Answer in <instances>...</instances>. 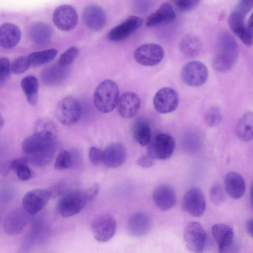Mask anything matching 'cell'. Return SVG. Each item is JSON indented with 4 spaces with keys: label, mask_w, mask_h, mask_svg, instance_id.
<instances>
[{
    "label": "cell",
    "mask_w": 253,
    "mask_h": 253,
    "mask_svg": "<svg viewBox=\"0 0 253 253\" xmlns=\"http://www.w3.org/2000/svg\"><path fill=\"white\" fill-rule=\"evenodd\" d=\"M185 244L188 250L194 253H201L206 243V234L202 226L198 222H191L185 227L183 232Z\"/></svg>",
    "instance_id": "9c48e42d"
},
{
    "label": "cell",
    "mask_w": 253,
    "mask_h": 253,
    "mask_svg": "<svg viewBox=\"0 0 253 253\" xmlns=\"http://www.w3.org/2000/svg\"><path fill=\"white\" fill-rule=\"evenodd\" d=\"M15 171L18 178L22 181L29 180L32 175V172L28 164H23L17 167Z\"/></svg>",
    "instance_id": "60d3db41"
},
{
    "label": "cell",
    "mask_w": 253,
    "mask_h": 253,
    "mask_svg": "<svg viewBox=\"0 0 253 253\" xmlns=\"http://www.w3.org/2000/svg\"><path fill=\"white\" fill-rule=\"evenodd\" d=\"M81 111V105L79 101L73 97H67L61 99L57 104L55 115L61 124L70 126L78 122Z\"/></svg>",
    "instance_id": "ba28073f"
},
{
    "label": "cell",
    "mask_w": 253,
    "mask_h": 253,
    "mask_svg": "<svg viewBox=\"0 0 253 253\" xmlns=\"http://www.w3.org/2000/svg\"><path fill=\"white\" fill-rule=\"evenodd\" d=\"M56 129L34 130L33 135L22 142L23 152L29 156V163L36 167H44L53 159L56 150Z\"/></svg>",
    "instance_id": "6da1fadb"
},
{
    "label": "cell",
    "mask_w": 253,
    "mask_h": 253,
    "mask_svg": "<svg viewBox=\"0 0 253 253\" xmlns=\"http://www.w3.org/2000/svg\"><path fill=\"white\" fill-rule=\"evenodd\" d=\"M4 123V120L1 114L0 113V132L2 128Z\"/></svg>",
    "instance_id": "681fc988"
},
{
    "label": "cell",
    "mask_w": 253,
    "mask_h": 253,
    "mask_svg": "<svg viewBox=\"0 0 253 253\" xmlns=\"http://www.w3.org/2000/svg\"><path fill=\"white\" fill-rule=\"evenodd\" d=\"M30 214L24 209H16L11 211L6 216L3 228L6 233L10 235L20 234L30 219Z\"/></svg>",
    "instance_id": "2e32d148"
},
{
    "label": "cell",
    "mask_w": 253,
    "mask_h": 253,
    "mask_svg": "<svg viewBox=\"0 0 253 253\" xmlns=\"http://www.w3.org/2000/svg\"><path fill=\"white\" fill-rule=\"evenodd\" d=\"M224 186L227 194L233 199H240L244 194L245 181L238 172L230 171L227 173L224 179Z\"/></svg>",
    "instance_id": "cb8c5ba5"
},
{
    "label": "cell",
    "mask_w": 253,
    "mask_h": 253,
    "mask_svg": "<svg viewBox=\"0 0 253 253\" xmlns=\"http://www.w3.org/2000/svg\"><path fill=\"white\" fill-rule=\"evenodd\" d=\"M11 65L6 57L0 58V87L3 86L10 76Z\"/></svg>",
    "instance_id": "f35d334b"
},
{
    "label": "cell",
    "mask_w": 253,
    "mask_h": 253,
    "mask_svg": "<svg viewBox=\"0 0 253 253\" xmlns=\"http://www.w3.org/2000/svg\"><path fill=\"white\" fill-rule=\"evenodd\" d=\"M49 190L36 189L28 192L23 197V209L30 215H36L47 204L51 197Z\"/></svg>",
    "instance_id": "8fae6325"
},
{
    "label": "cell",
    "mask_w": 253,
    "mask_h": 253,
    "mask_svg": "<svg viewBox=\"0 0 253 253\" xmlns=\"http://www.w3.org/2000/svg\"><path fill=\"white\" fill-rule=\"evenodd\" d=\"M64 66L54 65L45 70L42 73V79L44 82L47 84H54L62 80L63 75Z\"/></svg>",
    "instance_id": "d6a6232c"
},
{
    "label": "cell",
    "mask_w": 253,
    "mask_h": 253,
    "mask_svg": "<svg viewBox=\"0 0 253 253\" xmlns=\"http://www.w3.org/2000/svg\"><path fill=\"white\" fill-rule=\"evenodd\" d=\"M175 141L169 134L158 133L151 140L147 148L148 154L153 159L166 160L172 155Z\"/></svg>",
    "instance_id": "8992f818"
},
{
    "label": "cell",
    "mask_w": 253,
    "mask_h": 253,
    "mask_svg": "<svg viewBox=\"0 0 253 253\" xmlns=\"http://www.w3.org/2000/svg\"><path fill=\"white\" fill-rule=\"evenodd\" d=\"M21 86L27 100L32 106L37 105L38 100L39 83L33 76H28L22 79Z\"/></svg>",
    "instance_id": "f1b7e54d"
},
{
    "label": "cell",
    "mask_w": 253,
    "mask_h": 253,
    "mask_svg": "<svg viewBox=\"0 0 253 253\" xmlns=\"http://www.w3.org/2000/svg\"><path fill=\"white\" fill-rule=\"evenodd\" d=\"M238 55L237 43L229 33L223 32L217 37L216 52L212 66L217 71L225 72L235 64Z\"/></svg>",
    "instance_id": "7a4b0ae2"
},
{
    "label": "cell",
    "mask_w": 253,
    "mask_h": 253,
    "mask_svg": "<svg viewBox=\"0 0 253 253\" xmlns=\"http://www.w3.org/2000/svg\"><path fill=\"white\" fill-rule=\"evenodd\" d=\"M143 24V20L136 16H131L124 22L112 29L108 34V39L112 42H119L125 40Z\"/></svg>",
    "instance_id": "e0dca14e"
},
{
    "label": "cell",
    "mask_w": 253,
    "mask_h": 253,
    "mask_svg": "<svg viewBox=\"0 0 253 253\" xmlns=\"http://www.w3.org/2000/svg\"><path fill=\"white\" fill-rule=\"evenodd\" d=\"M200 0H172L175 6L180 11H190L197 6Z\"/></svg>",
    "instance_id": "ab89813d"
},
{
    "label": "cell",
    "mask_w": 253,
    "mask_h": 253,
    "mask_svg": "<svg viewBox=\"0 0 253 253\" xmlns=\"http://www.w3.org/2000/svg\"><path fill=\"white\" fill-rule=\"evenodd\" d=\"M30 66L28 56L23 55L16 58L11 65V71L20 74L27 71Z\"/></svg>",
    "instance_id": "8d00e7d4"
},
{
    "label": "cell",
    "mask_w": 253,
    "mask_h": 253,
    "mask_svg": "<svg viewBox=\"0 0 253 253\" xmlns=\"http://www.w3.org/2000/svg\"><path fill=\"white\" fill-rule=\"evenodd\" d=\"M103 163L106 167L116 168L122 166L126 158L124 146L120 143H112L103 151Z\"/></svg>",
    "instance_id": "44dd1931"
},
{
    "label": "cell",
    "mask_w": 253,
    "mask_h": 253,
    "mask_svg": "<svg viewBox=\"0 0 253 253\" xmlns=\"http://www.w3.org/2000/svg\"><path fill=\"white\" fill-rule=\"evenodd\" d=\"M183 209L195 217H200L204 213L206 201L201 190L196 187L190 188L184 195L182 199Z\"/></svg>",
    "instance_id": "4fadbf2b"
},
{
    "label": "cell",
    "mask_w": 253,
    "mask_h": 253,
    "mask_svg": "<svg viewBox=\"0 0 253 253\" xmlns=\"http://www.w3.org/2000/svg\"><path fill=\"white\" fill-rule=\"evenodd\" d=\"M208 78V70L206 65L198 61L186 63L180 72L182 82L187 85L198 87L202 85Z\"/></svg>",
    "instance_id": "5b68a950"
},
{
    "label": "cell",
    "mask_w": 253,
    "mask_h": 253,
    "mask_svg": "<svg viewBox=\"0 0 253 253\" xmlns=\"http://www.w3.org/2000/svg\"><path fill=\"white\" fill-rule=\"evenodd\" d=\"M52 31L46 23L37 22L31 25L29 30L31 40L35 44L42 45L46 43L51 39Z\"/></svg>",
    "instance_id": "83f0119b"
},
{
    "label": "cell",
    "mask_w": 253,
    "mask_h": 253,
    "mask_svg": "<svg viewBox=\"0 0 253 253\" xmlns=\"http://www.w3.org/2000/svg\"><path fill=\"white\" fill-rule=\"evenodd\" d=\"M21 38V31L17 26L4 23L0 26V45L6 49L15 46Z\"/></svg>",
    "instance_id": "484cf974"
},
{
    "label": "cell",
    "mask_w": 253,
    "mask_h": 253,
    "mask_svg": "<svg viewBox=\"0 0 253 253\" xmlns=\"http://www.w3.org/2000/svg\"><path fill=\"white\" fill-rule=\"evenodd\" d=\"M99 190V185L95 183L84 191L88 201L93 200L98 194Z\"/></svg>",
    "instance_id": "ee69618b"
},
{
    "label": "cell",
    "mask_w": 253,
    "mask_h": 253,
    "mask_svg": "<svg viewBox=\"0 0 253 253\" xmlns=\"http://www.w3.org/2000/svg\"><path fill=\"white\" fill-rule=\"evenodd\" d=\"M179 48L181 52L189 57L197 56L202 49L200 39L194 35H187L180 42Z\"/></svg>",
    "instance_id": "f546056e"
},
{
    "label": "cell",
    "mask_w": 253,
    "mask_h": 253,
    "mask_svg": "<svg viewBox=\"0 0 253 253\" xmlns=\"http://www.w3.org/2000/svg\"><path fill=\"white\" fill-rule=\"evenodd\" d=\"M79 54V48L75 46H71L60 56L58 63L62 66H68L74 61Z\"/></svg>",
    "instance_id": "d590c367"
},
{
    "label": "cell",
    "mask_w": 253,
    "mask_h": 253,
    "mask_svg": "<svg viewBox=\"0 0 253 253\" xmlns=\"http://www.w3.org/2000/svg\"><path fill=\"white\" fill-rule=\"evenodd\" d=\"M52 20L54 25L60 30L70 31L78 22V14L72 6L63 4L58 6L54 11Z\"/></svg>",
    "instance_id": "5bb4252c"
},
{
    "label": "cell",
    "mask_w": 253,
    "mask_h": 253,
    "mask_svg": "<svg viewBox=\"0 0 253 253\" xmlns=\"http://www.w3.org/2000/svg\"><path fill=\"white\" fill-rule=\"evenodd\" d=\"M87 202L84 191H71L60 198L57 204V210L63 217L72 216L79 213Z\"/></svg>",
    "instance_id": "277c9868"
},
{
    "label": "cell",
    "mask_w": 253,
    "mask_h": 253,
    "mask_svg": "<svg viewBox=\"0 0 253 253\" xmlns=\"http://www.w3.org/2000/svg\"><path fill=\"white\" fill-rule=\"evenodd\" d=\"M222 113L220 109L214 106L210 108L206 113L205 120L206 123L209 127H213L217 126L222 120Z\"/></svg>",
    "instance_id": "836d02e7"
},
{
    "label": "cell",
    "mask_w": 253,
    "mask_h": 253,
    "mask_svg": "<svg viewBox=\"0 0 253 253\" xmlns=\"http://www.w3.org/2000/svg\"><path fill=\"white\" fill-rule=\"evenodd\" d=\"M132 135L140 145H148L151 140V130L149 124L144 120L136 122L132 128Z\"/></svg>",
    "instance_id": "4dcf8cb0"
},
{
    "label": "cell",
    "mask_w": 253,
    "mask_h": 253,
    "mask_svg": "<svg viewBox=\"0 0 253 253\" xmlns=\"http://www.w3.org/2000/svg\"><path fill=\"white\" fill-rule=\"evenodd\" d=\"M57 50L51 48L41 51L31 53L28 57L30 65L33 67L39 66L46 64L52 60L56 56Z\"/></svg>",
    "instance_id": "1f68e13d"
},
{
    "label": "cell",
    "mask_w": 253,
    "mask_h": 253,
    "mask_svg": "<svg viewBox=\"0 0 253 253\" xmlns=\"http://www.w3.org/2000/svg\"><path fill=\"white\" fill-rule=\"evenodd\" d=\"M54 166L55 169L59 170L73 167L72 153L67 150L60 152L56 158Z\"/></svg>",
    "instance_id": "e575fe53"
},
{
    "label": "cell",
    "mask_w": 253,
    "mask_h": 253,
    "mask_svg": "<svg viewBox=\"0 0 253 253\" xmlns=\"http://www.w3.org/2000/svg\"><path fill=\"white\" fill-rule=\"evenodd\" d=\"M246 229L248 233L252 237H253V220L249 219L246 224Z\"/></svg>",
    "instance_id": "c3c4849f"
},
{
    "label": "cell",
    "mask_w": 253,
    "mask_h": 253,
    "mask_svg": "<svg viewBox=\"0 0 253 253\" xmlns=\"http://www.w3.org/2000/svg\"><path fill=\"white\" fill-rule=\"evenodd\" d=\"M211 233L219 252L228 253L235 249L234 231L231 226L224 223L216 224L212 227Z\"/></svg>",
    "instance_id": "9a60e30c"
},
{
    "label": "cell",
    "mask_w": 253,
    "mask_h": 253,
    "mask_svg": "<svg viewBox=\"0 0 253 253\" xmlns=\"http://www.w3.org/2000/svg\"><path fill=\"white\" fill-rule=\"evenodd\" d=\"M119 98V89L112 80H106L96 87L93 94V102L101 113H108L116 108Z\"/></svg>",
    "instance_id": "3957f363"
},
{
    "label": "cell",
    "mask_w": 253,
    "mask_h": 253,
    "mask_svg": "<svg viewBox=\"0 0 253 253\" xmlns=\"http://www.w3.org/2000/svg\"><path fill=\"white\" fill-rule=\"evenodd\" d=\"M11 170L10 162H5L0 166V173L2 175H7Z\"/></svg>",
    "instance_id": "7dc6e473"
},
{
    "label": "cell",
    "mask_w": 253,
    "mask_h": 253,
    "mask_svg": "<svg viewBox=\"0 0 253 253\" xmlns=\"http://www.w3.org/2000/svg\"><path fill=\"white\" fill-rule=\"evenodd\" d=\"M88 155L89 160L93 165H97L103 161V151L97 147H91Z\"/></svg>",
    "instance_id": "7bdbcfd3"
},
{
    "label": "cell",
    "mask_w": 253,
    "mask_h": 253,
    "mask_svg": "<svg viewBox=\"0 0 253 253\" xmlns=\"http://www.w3.org/2000/svg\"><path fill=\"white\" fill-rule=\"evenodd\" d=\"M253 116L249 111L243 115L238 120L235 131L237 137L244 142H249L253 138Z\"/></svg>",
    "instance_id": "4316f807"
},
{
    "label": "cell",
    "mask_w": 253,
    "mask_h": 253,
    "mask_svg": "<svg viewBox=\"0 0 253 253\" xmlns=\"http://www.w3.org/2000/svg\"><path fill=\"white\" fill-rule=\"evenodd\" d=\"M65 184L64 181H60L55 183L49 190L51 196L56 197L62 194L64 190Z\"/></svg>",
    "instance_id": "bcb514c9"
},
{
    "label": "cell",
    "mask_w": 253,
    "mask_h": 253,
    "mask_svg": "<svg viewBox=\"0 0 253 253\" xmlns=\"http://www.w3.org/2000/svg\"><path fill=\"white\" fill-rule=\"evenodd\" d=\"M116 227L115 218L108 213L96 215L91 224L94 238L100 242H106L111 240L115 234Z\"/></svg>",
    "instance_id": "52a82bcc"
},
{
    "label": "cell",
    "mask_w": 253,
    "mask_h": 253,
    "mask_svg": "<svg viewBox=\"0 0 253 253\" xmlns=\"http://www.w3.org/2000/svg\"><path fill=\"white\" fill-rule=\"evenodd\" d=\"M163 48L156 43H146L139 46L134 53V58L139 64L145 66H154L163 59Z\"/></svg>",
    "instance_id": "30bf717a"
},
{
    "label": "cell",
    "mask_w": 253,
    "mask_h": 253,
    "mask_svg": "<svg viewBox=\"0 0 253 253\" xmlns=\"http://www.w3.org/2000/svg\"><path fill=\"white\" fill-rule=\"evenodd\" d=\"M253 4V0H241L237 4L234 11L246 16L252 9Z\"/></svg>",
    "instance_id": "b9f144b4"
},
{
    "label": "cell",
    "mask_w": 253,
    "mask_h": 253,
    "mask_svg": "<svg viewBox=\"0 0 253 253\" xmlns=\"http://www.w3.org/2000/svg\"><path fill=\"white\" fill-rule=\"evenodd\" d=\"M151 225V220L147 214L143 212H137L129 217L127 229L131 235L140 237L149 232Z\"/></svg>",
    "instance_id": "7402d4cb"
},
{
    "label": "cell",
    "mask_w": 253,
    "mask_h": 253,
    "mask_svg": "<svg viewBox=\"0 0 253 253\" xmlns=\"http://www.w3.org/2000/svg\"><path fill=\"white\" fill-rule=\"evenodd\" d=\"M175 17L172 7L168 3H164L148 17L146 25L147 27H153L167 24L173 22Z\"/></svg>",
    "instance_id": "d4e9b609"
},
{
    "label": "cell",
    "mask_w": 253,
    "mask_h": 253,
    "mask_svg": "<svg viewBox=\"0 0 253 253\" xmlns=\"http://www.w3.org/2000/svg\"><path fill=\"white\" fill-rule=\"evenodd\" d=\"M210 196L211 202L216 206L221 205L225 201L224 190L219 183H215L211 187Z\"/></svg>",
    "instance_id": "74e56055"
},
{
    "label": "cell",
    "mask_w": 253,
    "mask_h": 253,
    "mask_svg": "<svg viewBox=\"0 0 253 253\" xmlns=\"http://www.w3.org/2000/svg\"><path fill=\"white\" fill-rule=\"evenodd\" d=\"M153 158L148 154L141 156L137 161V164L140 167L147 169L151 167L154 164Z\"/></svg>",
    "instance_id": "f6af8a7d"
},
{
    "label": "cell",
    "mask_w": 253,
    "mask_h": 253,
    "mask_svg": "<svg viewBox=\"0 0 253 253\" xmlns=\"http://www.w3.org/2000/svg\"><path fill=\"white\" fill-rule=\"evenodd\" d=\"M245 16L233 11L229 16L228 24L232 32L242 42L249 46L253 42V31L245 26Z\"/></svg>",
    "instance_id": "ffe728a7"
},
{
    "label": "cell",
    "mask_w": 253,
    "mask_h": 253,
    "mask_svg": "<svg viewBox=\"0 0 253 253\" xmlns=\"http://www.w3.org/2000/svg\"><path fill=\"white\" fill-rule=\"evenodd\" d=\"M153 199L155 204L161 211H166L175 206L176 195L172 186L167 184H162L154 189Z\"/></svg>",
    "instance_id": "ac0fdd59"
},
{
    "label": "cell",
    "mask_w": 253,
    "mask_h": 253,
    "mask_svg": "<svg viewBox=\"0 0 253 253\" xmlns=\"http://www.w3.org/2000/svg\"><path fill=\"white\" fill-rule=\"evenodd\" d=\"M179 97L175 90L169 87L159 89L155 94L153 104L155 110L161 114L174 111L178 107Z\"/></svg>",
    "instance_id": "7c38bea8"
},
{
    "label": "cell",
    "mask_w": 253,
    "mask_h": 253,
    "mask_svg": "<svg viewBox=\"0 0 253 253\" xmlns=\"http://www.w3.org/2000/svg\"><path fill=\"white\" fill-rule=\"evenodd\" d=\"M85 25L90 29L98 31L101 30L106 22V15L103 9L97 5L86 6L83 13Z\"/></svg>",
    "instance_id": "603a6c76"
},
{
    "label": "cell",
    "mask_w": 253,
    "mask_h": 253,
    "mask_svg": "<svg viewBox=\"0 0 253 253\" xmlns=\"http://www.w3.org/2000/svg\"><path fill=\"white\" fill-rule=\"evenodd\" d=\"M117 105L120 116L124 119H131L135 116L140 108V99L135 93L126 92L119 98Z\"/></svg>",
    "instance_id": "d6986e66"
}]
</instances>
